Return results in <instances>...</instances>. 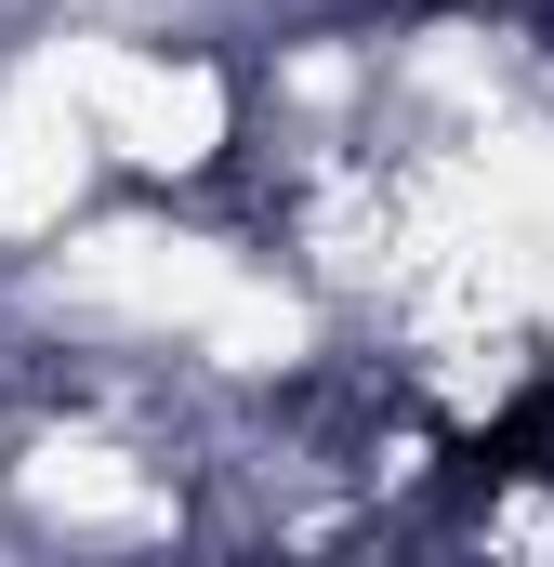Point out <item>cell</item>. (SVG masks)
Masks as SVG:
<instances>
[{"instance_id": "cell-1", "label": "cell", "mask_w": 554, "mask_h": 567, "mask_svg": "<svg viewBox=\"0 0 554 567\" xmlns=\"http://www.w3.org/2000/svg\"><path fill=\"white\" fill-rule=\"evenodd\" d=\"M410 13H462V0H410Z\"/></svg>"}]
</instances>
